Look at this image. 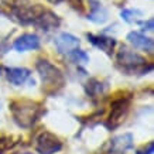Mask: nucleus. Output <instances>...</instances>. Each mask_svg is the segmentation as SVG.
<instances>
[{
    "label": "nucleus",
    "instance_id": "20",
    "mask_svg": "<svg viewBox=\"0 0 154 154\" xmlns=\"http://www.w3.org/2000/svg\"><path fill=\"white\" fill-rule=\"evenodd\" d=\"M9 141H7V139H3V137H0V154L3 153L6 149H9Z\"/></svg>",
    "mask_w": 154,
    "mask_h": 154
},
{
    "label": "nucleus",
    "instance_id": "13",
    "mask_svg": "<svg viewBox=\"0 0 154 154\" xmlns=\"http://www.w3.org/2000/svg\"><path fill=\"white\" fill-rule=\"evenodd\" d=\"M60 17L57 16V14H54L52 11H44V13L40 16L37 19V21H35V26H38V27L41 28V30H54V28H57L58 26H60Z\"/></svg>",
    "mask_w": 154,
    "mask_h": 154
},
{
    "label": "nucleus",
    "instance_id": "4",
    "mask_svg": "<svg viewBox=\"0 0 154 154\" xmlns=\"http://www.w3.org/2000/svg\"><path fill=\"white\" fill-rule=\"evenodd\" d=\"M62 149V143L50 131H42L35 139V150L40 154H54Z\"/></svg>",
    "mask_w": 154,
    "mask_h": 154
},
{
    "label": "nucleus",
    "instance_id": "17",
    "mask_svg": "<svg viewBox=\"0 0 154 154\" xmlns=\"http://www.w3.org/2000/svg\"><path fill=\"white\" fill-rule=\"evenodd\" d=\"M68 3H69L75 10H78V11H84V9H85L82 0H68Z\"/></svg>",
    "mask_w": 154,
    "mask_h": 154
},
{
    "label": "nucleus",
    "instance_id": "1",
    "mask_svg": "<svg viewBox=\"0 0 154 154\" xmlns=\"http://www.w3.org/2000/svg\"><path fill=\"white\" fill-rule=\"evenodd\" d=\"M40 106L31 100H17L11 103V115L21 127H31L38 117Z\"/></svg>",
    "mask_w": 154,
    "mask_h": 154
},
{
    "label": "nucleus",
    "instance_id": "2",
    "mask_svg": "<svg viewBox=\"0 0 154 154\" xmlns=\"http://www.w3.org/2000/svg\"><path fill=\"white\" fill-rule=\"evenodd\" d=\"M37 71L40 76H41L42 85L47 92H54L62 88L64 85V75L60 71V68H57L55 65H52L51 62H48L45 60L38 61L37 64Z\"/></svg>",
    "mask_w": 154,
    "mask_h": 154
},
{
    "label": "nucleus",
    "instance_id": "18",
    "mask_svg": "<svg viewBox=\"0 0 154 154\" xmlns=\"http://www.w3.org/2000/svg\"><path fill=\"white\" fill-rule=\"evenodd\" d=\"M139 24L143 27V30H147V31H153V28H154V20L153 19H149L147 21H139Z\"/></svg>",
    "mask_w": 154,
    "mask_h": 154
},
{
    "label": "nucleus",
    "instance_id": "19",
    "mask_svg": "<svg viewBox=\"0 0 154 154\" xmlns=\"http://www.w3.org/2000/svg\"><path fill=\"white\" fill-rule=\"evenodd\" d=\"M153 141H150L149 144H147V147H143L141 150H137V153L136 154H153Z\"/></svg>",
    "mask_w": 154,
    "mask_h": 154
},
{
    "label": "nucleus",
    "instance_id": "9",
    "mask_svg": "<svg viewBox=\"0 0 154 154\" xmlns=\"http://www.w3.org/2000/svg\"><path fill=\"white\" fill-rule=\"evenodd\" d=\"M13 48L19 52L38 50L40 48V38L35 34H23L14 41Z\"/></svg>",
    "mask_w": 154,
    "mask_h": 154
},
{
    "label": "nucleus",
    "instance_id": "21",
    "mask_svg": "<svg viewBox=\"0 0 154 154\" xmlns=\"http://www.w3.org/2000/svg\"><path fill=\"white\" fill-rule=\"evenodd\" d=\"M50 3H52V5H60L61 2H64V0H48Z\"/></svg>",
    "mask_w": 154,
    "mask_h": 154
},
{
    "label": "nucleus",
    "instance_id": "16",
    "mask_svg": "<svg viewBox=\"0 0 154 154\" xmlns=\"http://www.w3.org/2000/svg\"><path fill=\"white\" fill-rule=\"evenodd\" d=\"M71 60L74 61V62H76V64H86V62L89 61V57L85 51L76 50V51H74L72 54H71Z\"/></svg>",
    "mask_w": 154,
    "mask_h": 154
},
{
    "label": "nucleus",
    "instance_id": "15",
    "mask_svg": "<svg viewBox=\"0 0 154 154\" xmlns=\"http://www.w3.org/2000/svg\"><path fill=\"white\" fill-rule=\"evenodd\" d=\"M120 16L126 23H139V17L143 16V11L137 9H125L120 11Z\"/></svg>",
    "mask_w": 154,
    "mask_h": 154
},
{
    "label": "nucleus",
    "instance_id": "22",
    "mask_svg": "<svg viewBox=\"0 0 154 154\" xmlns=\"http://www.w3.org/2000/svg\"><path fill=\"white\" fill-rule=\"evenodd\" d=\"M24 154H33V153H24Z\"/></svg>",
    "mask_w": 154,
    "mask_h": 154
},
{
    "label": "nucleus",
    "instance_id": "7",
    "mask_svg": "<svg viewBox=\"0 0 154 154\" xmlns=\"http://www.w3.org/2000/svg\"><path fill=\"white\" fill-rule=\"evenodd\" d=\"M79 38L69 33H61L55 38V47L58 50V52H61V54H72L79 48Z\"/></svg>",
    "mask_w": 154,
    "mask_h": 154
},
{
    "label": "nucleus",
    "instance_id": "3",
    "mask_svg": "<svg viewBox=\"0 0 154 154\" xmlns=\"http://www.w3.org/2000/svg\"><path fill=\"white\" fill-rule=\"evenodd\" d=\"M117 64L122 66V69L126 72H136V71H141L144 72V66L147 61L137 52L131 51L126 47H122V50L117 52Z\"/></svg>",
    "mask_w": 154,
    "mask_h": 154
},
{
    "label": "nucleus",
    "instance_id": "12",
    "mask_svg": "<svg viewBox=\"0 0 154 154\" xmlns=\"http://www.w3.org/2000/svg\"><path fill=\"white\" fill-rule=\"evenodd\" d=\"M88 40L94 44L96 48L105 51L106 54H112L116 45V40L112 37H103V35H94V34H88Z\"/></svg>",
    "mask_w": 154,
    "mask_h": 154
},
{
    "label": "nucleus",
    "instance_id": "8",
    "mask_svg": "<svg viewBox=\"0 0 154 154\" xmlns=\"http://www.w3.org/2000/svg\"><path fill=\"white\" fill-rule=\"evenodd\" d=\"M131 147H133V136L130 133L116 136L109 143V151H110V154H125Z\"/></svg>",
    "mask_w": 154,
    "mask_h": 154
},
{
    "label": "nucleus",
    "instance_id": "14",
    "mask_svg": "<svg viewBox=\"0 0 154 154\" xmlns=\"http://www.w3.org/2000/svg\"><path fill=\"white\" fill-rule=\"evenodd\" d=\"M91 13L88 14V20H91L92 23L102 24L107 20V10L103 7L98 0H91Z\"/></svg>",
    "mask_w": 154,
    "mask_h": 154
},
{
    "label": "nucleus",
    "instance_id": "10",
    "mask_svg": "<svg viewBox=\"0 0 154 154\" xmlns=\"http://www.w3.org/2000/svg\"><path fill=\"white\" fill-rule=\"evenodd\" d=\"M127 40L133 47L139 48V50H144L147 52H153L154 50V42L151 38L146 37L144 34L139 33V31H131L127 34Z\"/></svg>",
    "mask_w": 154,
    "mask_h": 154
},
{
    "label": "nucleus",
    "instance_id": "11",
    "mask_svg": "<svg viewBox=\"0 0 154 154\" xmlns=\"http://www.w3.org/2000/svg\"><path fill=\"white\" fill-rule=\"evenodd\" d=\"M30 69L27 68H9L6 71V76H7V81L10 84L16 85V86H20V85L26 84L30 78Z\"/></svg>",
    "mask_w": 154,
    "mask_h": 154
},
{
    "label": "nucleus",
    "instance_id": "5",
    "mask_svg": "<svg viewBox=\"0 0 154 154\" xmlns=\"http://www.w3.org/2000/svg\"><path fill=\"white\" fill-rule=\"evenodd\" d=\"M127 112H129V100L125 98L122 99H116L112 103V110L107 119V126L110 129H115L120 125L122 122L125 120Z\"/></svg>",
    "mask_w": 154,
    "mask_h": 154
},
{
    "label": "nucleus",
    "instance_id": "6",
    "mask_svg": "<svg viewBox=\"0 0 154 154\" xmlns=\"http://www.w3.org/2000/svg\"><path fill=\"white\" fill-rule=\"evenodd\" d=\"M45 11L41 5H30V6H19L14 9V16L19 19V21L24 24L35 23L37 19Z\"/></svg>",
    "mask_w": 154,
    "mask_h": 154
}]
</instances>
